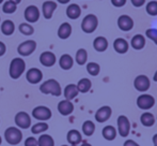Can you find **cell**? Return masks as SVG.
I'll use <instances>...</instances> for the list:
<instances>
[{
  "mask_svg": "<svg viewBox=\"0 0 157 146\" xmlns=\"http://www.w3.org/2000/svg\"><path fill=\"white\" fill-rule=\"evenodd\" d=\"M40 91L44 95H52L54 97H59L62 94L60 83L54 79H49L43 82L40 86Z\"/></svg>",
  "mask_w": 157,
  "mask_h": 146,
  "instance_id": "cell-1",
  "label": "cell"
},
{
  "mask_svg": "<svg viewBox=\"0 0 157 146\" xmlns=\"http://www.w3.org/2000/svg\"><path fill=\"white\" fill-rule=\"evenodd\" d=\"M26 70V63L23 58L21 57H16V58L12 59L10 63V68H9V74H10L11 79H17L23 75V73Z\"/></svg>",
  "mask_w": 157,
  "mask_h": 146,
  "instance_id": "cell-2",
  "label": "cell"
},
{
  "mask_svg": "<svg viewBox=\"0 0 157 146\" xmlns=\"http://www.w3.org/2000/svg\"><path fill=\"white\" fill-rule=\"evenodd\" d=\"M4 139L10 145H17L23 140V132L17 127H9L4 131Z\"/></svg>",
  "mask_w": 157,
  "mask_h": 146,
  "instance_id": "cell-3",
  "label": "cell"
},
{
  "mask_svg": "<svg viewBox=\"0 0 157 146\" xmlns=\"http://www.w3.org/2000/svg\"><path fill=\"white\" fill-rule=\"evenodd\" d=\"M98 26V18L94 14H88L83 17L81 22V29L86 34H92Z\"/></svg>",
  "mask_w": 157,
  "mask_h": 146,
  "instance_id": "cell-4",
  "label": "cell"
},
{
  "mask_svg": "<svg viewBox=\"0 0 157 146\" xmlns=\"http://www.w3.org/2000/svg\"><path fill=\"white\" fill-rule=\"evenodd\" d=\"M52 110L49 107H45V105H39V107H35L32 110V116L34 117L36 120L40 121H46L48 119L52 118Z\"/></svg>",
  "mask_w": 157,
  "mask_h": 146,
  "instance_id": "cell-5",
  "label": "cell"
},
{
  "mask_svg": "<svg viewBox=\"0 0 157 146\" xmlns=\"http://www.w3.org/2000/svg\"><path fill=\"white\" fill-rule=\"evenodd\" d=\"M117 125H118V133L122 138H127L130 132V123L129 119L125 115H120L117 119Z\"/></svg>",
  "mask_w": 157,
  "mask_h": 146,
  "instance_id": "cell-6",
  "label": "cell"
},
{
  "mask_svg": "<svg viewBox=\"0 0 157 146\" xmlns=\"http://www.w3.org/2000/svg\"><path fill=\"white\" fill-rule=\"evenodd\" d=\"M155 99L149 94H142L137 98V107L143 111H147L154 107Z\"/></svg>",
  "mask_w": 157,
  "mask_h": 146,
  "instance_id": "cell-7",
  "label": "cell"
},
{
  "mask_svg": "<svg viewBox=\"0 0 157 146\" xmlns=\"http://www.w3.org/2000/svg\"><path fill=\"white\" fill-rule=\"evenodd\" d=\"M36 50V42L33 40H27L21 43L17 47V52L21 56L27 57L30 56L34 51Z\"/></svg>",
  "mask_w": 157,
  "mask_h": 146,
  "instance_id": "cell-8",
  "label": "cell"
},
{
  "mask_svg": "<svg viewBox=\"0 0 157 146\" xmlns=\"http://www.w3.org/2000/svg\"><path fill=\"white\" fill-rule=\"evenodd\" d=\"M14 121L16 124L17 128L21 129H28L31 126V117L26 112H18L15 115Z\"/></svg>",
  "mask_w": 157,
  "mask_h": 146,
  "instance_id": "cell-9",
  "label": "cell"
},
{
  "mask_svg": "<svg viewBox=\"0 0 157 146\" xmlns=\"http://www.w3.org/2000/svg\"><path fill=\"white\" fill-rule=\"evenodd\" d=\"M150 86H151V81L144 74L138 75L134 81V87L136 88V90H138L140 92H144L147 90H149Z\"/></svg>",
  "mask_w": 157,
  "mask_h": 146,
  "instance_id": "cell-10",
  "label": "cell"
},
{
  "mask_svg": "<svg viewBox=\"0 0 157 146\" xmlns=\"http://www.w3.org/2000/svg\"><path fill=\"white\" fill-rule=\"evenodd\" d=\"M40 10L36 6H28L25 10V13H24V16H25V19L28 22L29 24L32 23H36L40 18Z\"/></svg>",
  "mask_w": 157,
  "mask_h": 146,
  "instance_id": "cell-11",
  "label": "cell"
},
{
  "mask_svg": "<svg viewBox=\"0 0 157 146\" xmlns=\"http://www.w3.org/2000/svg\"><path fill=\"white\" fill-rule=\"evenodd\" d=\"M112 115V110L108 105H104V107H99L98 110L95 113V120L98 121V123H105L108 119L111 117Z\"/></svg>",
  "mask_w": 157,
  "mask_h": 146,
  "instance_id": "cell-12",
  "label": "cell"
},
{
  "mask_svg": "<svg viewBox=\"0 0 157 146\" xmlns=\"http://www.w3.org/2000/svg\"><path fill=\"white\" fill-rule=\"evenodd\" d=\"M57 6V2L52 1V0H47V1H44L42 4V13H43L44 18L46 19H50L52 17V14L56 11Z\"/></svg>",
  "mask_w": 157,
  "mask_h": 146,
  "instance_id": "cell-13",
  "label": "cell"
},
{
  "mask_svg": "<svg viewBox=\"0 0 157 146\" xmlns=\"http://www.w3.org/2000/svg\"><path fill=\"white\" fill-rule=\"evenodd\" d=\"M26 79L30 84H39L43 79V73L37 68H31L26 73Z\"/></svg>",
  "mask_w": 157,
  "mask_h": 146,
  "instance_id": "cell-14",
  "label": "cell"
},
{
  "mask_svg": "<svg viewBox=\"0 0 157 146\" xmlns=\"http://www.w3.org/2000/svg\"><path fill=\"white\" fill-rule=\"evenodd\" d=\"M118 27L122 31H130L134 28V21L129 15H121L118 18Z\"/></svg>",
  "mask_w": 157,
  "mask_h": 146,
  "instance_id": "cell-15",
  "label": "cell"
},
{
  "mask_svg": "<svg viewBox=\"0 0 157 146\" xmlns=\"http://www.w3.org/2000/svg\"><path fill=\"white\" fill-rule=\"evenodd\" d=\"M57 61V57L56 55L52 52H43L41 55H40V63H41L42 66L44 67H52V66L56 63Z\"/></svg>",
  "mask_w": 157,
  "mask_h": 146,
  "instance_id": "cell-16",
  "label": "cell"
},
{
  "mask_svg": "<svg viewBox=\"0 0 157 146\" xmlns=\"http://www.w3.org/2000/svg\"><path fill=\"white\" fill-rule=\"evenodd\" d=\"M58 112L62 116H68L74 112V104L72 101L68 100H62L58 103Z\"/></svg>",
  "mask_w": 157,
  "mask_h": 146,
  "instance_id": "cell-17",
  "label": "cell"
},
{
  "mask_svg": "<svg viewBox=\"0 0 157 146\" xmlns=\"http://www.w3.org/2000/svg\"><path fill=\"white\" fill-rule=\"evenodd\" d=\"M66 140H67L68 144L72 146H78V144H80L81 141H82V136L81 133L78 130L72 129L67 132L66 134Z\"/></svg>",
  "mask_w": 157,
  "mask_h": 146,
  "instance_id": "cell-18",
  "label": "cell"
},
{
  "mask_svg": "<svg viewBox=\"0 0 157 146\" xmlns=\"http://www.w3.org/2000/svg\"><path fill=\"white\" fill-rule=\"evenodd\" d=\"M129 48V43L123 38H118L113 41V50L118 54H125Z\"/></svg>",
  "mask_w": 157,
  "mask_h": 146,
  "instance_id": "cell-19",
  "label": "cell"
},
{
  "mask_svg": "<svg viewBox=\"0 0 157 146\" xmlns=\"http://www.w3.org/2000/svg\"><path fill=\"white\" fill-rule=\"evenodd\" d=\"M78 89H77V86L75 84H68L65 86L63 90V95L65 97V100L72 101L73 99H75L78 96Z\"/></svg>",
  "mask_w": 157,
  "mask_h": 146,
  "instance_id": "cell-20",
  "label": "cell"
},
{
  "mask_svg": "<svg viewBox=\"0 0 157 146\" xmlns=\"http://www.w3.org/2000/svg\"><path fill=\"white\" fill-rule=\"evenodd\" d=\"M93 47L98 53L105 52L108 48V40L105 37H96L93 41Z\"/></svg>",
  "mask_w": 157,
  "mask_h": 146,
  "instance_id": "cell-21",
  "label": "cell"
},
{
  "mask_svg": "<svg viewBox=\"0 0 157 146\" xmlns=\"http://www.w3.org/2000/svg\"><path fill=\"white\" fill-rule=\"evenodd\" d=\"M81 15V9L78 4L72 3L66 8V16L70 19H77Z\"/></svg>",
  "mask_w": 157,
  "mask_h": 146,
  "instance_id": "cell-22",
  "label": "cell"
},
{
  "mask_svg": "<svg viewBox=\"0 0 157 146\" xmlns=\"http://www.w3.org/2000/svg\"><path fill=\"white\" fill-rule=\"evenodd\" d=\"M130 45L134 50L140 51L145 46V38L142 34H136L130 40Z\"/></svg>",
  "mask_w": 157,
  "mask_h": 146,
  "instance_id": "cell-23",
  "label": "cell"
},
{
  "mask_svg": "<svg viewBox=\"0 0 157 146\" xmlns=\"http://www.w3.org/2000/svg\"><path fill=\"white\" fill-rule=\"evenodd\" d=\"M101 136L105 140L113 141L117 138V129L111 125L105 126L101 130Z\"/></svg>",
  "mask_w": 157,
  "mask_h": 146,
  "instance_id": "cell-24",
  "label": "cell"
},
{
  "mask_svg": "<svg viewBox=\"0 0 157 146\" xmlns=\"http://www.w3.org/2000/svg\"><path fill=\"white\" fill-rule=\"evenodd\" d=\"M73 65H74V59L71 55L68 54H63L59 59V66L61 69L63 70H70L72 69Z\"/></svg>",
  "mask_w": 157,
  "mask_h": 146,
  "instance_id": "cell-25",
  "label": "cell"
},
{
  "mask_svg": "<svg viewBox=\"0 0 157 146\" xmlns=\"http://www.w3.org/2000/svg\"><path fill=\"white\" fill-rule=\"evenodd\" d=\"M72 34V26L70 23H62L58 29V37L62 40L68 39Z\"/></svg>",
  "mask_w": 157,
  "mask_h": 146,
  "instance_id": "cell-26",
  "label": "cell"
},
{
  "mask_svg": "<svg viewBox=\"0 0 157 146\" xmlns=\"http://www.w3.org/2000/svg\"><path fill=\"white\" fill-rule=\"evenodd\" d=\"M140 123L144 127H153L155 124V116L150 112L142 113L140 116Z\"/></svg>",
  "mask_w": 157,
  "mask_h": 146,
  "instance_id": "cell-27",
  "label": "cell"
},
{
  "mask_svg": "<svg viewBox=\"0 0 157 146\" xmlns=\"http://www.w3.org/2000/svg\"><path fill=\"white\" fill-rule=\"evenodd\" d=\"M15 31V25L12 21L6 19L1 24V32L4 36H12Z\"/></svg>",
  "mask_w": 157,
  "mask_h": 146,
  "instance_id": "cell-28",
  "label": "cell"
},
{
  "mask_svg": "<svg viewBox=\"0 0 157 146\" xmlns=\"http://www.w3.org/2000/svg\"><path fill=\"white\" fill-rule=\"evenodd\" d=\"M76 86H77V89H78L79 92H81V94H86V92H88L90 89H91L92 83L89 79L83 77V79H79Z\"/></svg>",
  "mask_w": 157,
  "mask_h": 146,
  "instance_id": "cell-29",
  "label": "cell"
},
{
  "mask_svg": "<svg viewBox=\"0 0 157 146\" xmlns=\"http://www.w3.org/2000/svg\"><path fill=\"white\" fill-rule=\"evenodd\" d=\"M88 60V53L85 48H79L76 52V56H75V61L78 63L79 66H83L87 63Z\"/></svg>",
  "mask_w": 157,
  "mask_h": 146,
  "instance_id": "cell-30",
  "label": "cell"
},
{
  "mask_svg": "<svg viewBox=\"0 0 157 146\" xmlns=\"http://www.w3.org/2000/svg\"><path fill=\"white\" fill-rule=\"evenodd\" d=\"M81 130H82V133L85 134L86 136H93V133L95 132V124L91 120H86L85 123L82 124Z\"/></svg>",
  "mask_w": 157,
  "mask_h": 146,
  "instance_id": "cell-31",
  "label": "cell"
},
{
  "mask_svg": "<svg viewBox=\"0 0 157 146\" xmlns=\"http://www.w3.org/2000/svg\"><path fill=\"white\" fill-rule=\"evenodd\" d=\"M37 146H55V140L49 134H42L37 139Z\"/></svg>",
  "mask_w": 157,
  "mask_h": 146,
  "instance_id": "cell-32",
  "label": "cell"
},
{
  "mask_svg": "<svg viewBox=\"0 0 157 146\" xmlns=\"http://www.w3.org/2000/svg\"><path fill=\"white\" fill-rule=\"evenodd\" d=\"M48 130V125L45 121H40L31 127V132L33 134H41Z\"/></svg>",
  "mask_w": 157,
  "mask_h": 146,
  "instance_id": "cell-33",
  "label": "cell"
},
{
  "mask_svg": "<svg viewBox=\"0 0 157 146\" xmlns=\"http://www.w3.org/2000/svg\"><path fill=\"white\" fill-rule=\"evenodd\" d=\"M18 30L24 36H32L34 34V28L29 23H21L18 27Z\"/></svg>",
  "mask_w": 157,
  "mask_h": 146,
  "instance_id": "cell-34",
  "label": "cell"
},
{
  "mask_svg": "<svg viewBox=\"0 0 157 146\" xmlns=\"http://www.w3.org/2000/svg\"><path fill=\"white\" fill-rule=\"evenodd\" d=\"M87 71L90 75H92V76H96V75H98L99 72H101V67H99V65L96 63H87Z\"/></svg>",
  "mask_w": 157,
  "mask_h": 146,
  "instance_id": "cell-35",
  "label": "cell"
},
{
  "mask_svg": "<svg viewBox=\"0 0 157 146\" xmlns=\"http://www.w3.org/2000/svg\"><path fill=\"white\" fill-rule=\"evenodd\" d=\"M16 9H17V6L15 3H13L12 1H10V0L6 1L3 3V6H2V11H3V13H6V14H13V13L16 11Z\"/></svg>",
  "mask_w": 157,
  "mask_h": 146,
  "instance_id": "cell-36",
  "label": "cell"
},
{
  "mask_svg": "<svg viewBox=\"0 0 157 146\" xmlns=\"http://www.w3.org/2000/svg\"><path fill=\"white\" fill-rule=\"evenodd\" d=\"M145 11L149 15L151 16H156L157 15V1L156 0H152V1L147 2V6H145Z\"/></svg>",
  "mask_w": 157,
  "mask_h": 146,
  "instance_id": "cell-37",
  "label": "cell"
},
{
  "mask_svg": "<svg viewBox=\"0 0 157 146\" xmlns=\"http://www.w3.org/2000/svg\"><path fill=\"white\" fill-rule=\"evenodd\" d=\"M145 36H147V39L152 40L157 45V29H155V28H150V29H147L145 31Z\"/></svg>",
  "mask_w": 157,
  "mask_h": 146,
  "instance_id": "cell-38",
  "label": "cell"
},
{
  "mask_svg": "<svg viewBox=\"0 0 157 146\" xmlns=\"http://www.w3.org/2000/svg\"><path fill=\"white\" fill-rule=\"evenodd\" d=\"M25 146H37V139L33 138V136H29L26 139Z\"/></svg>",
  "mask_w": 157,
  "mask_h": 146,
  "instance_id": "cell-39",
  "label": "cell"
},
{
  "mask_svg": "<svg viewBox=\"0 0 157 146\" xmlns=\"http://www.w3.org/2000/svg\"><path fill=\"white\" fill-rule=\"evenodd\" d=\"M126 1L127 0H111V3L116 8H122V6H124L126 4Z\"/></svg>",
  "mask_w": 157,
  "mask_h": 146,
  "instance_id": "cell-40",
  "label": "cell"
},
{
  "mask_svg": "<svg viewBox=\"0 0 157 146\" xmlns=\"http://www.w3.org/2000/svg\"><path fill=\"white\" fill-rule=\"evenodd\" d=\"M130 2L135 8H140L145 3V0H130Z\"/></svg>",
  "mask_w": 157,
  "mask_h": 146,
  "instance_id": "cell-41",
  "label": "cell"
},
{
  "mask_svg": "<svg viewBox=\"0 0 157 146\" xmlns=\"http://www.w3.org/2000/svg\"><path fill=\"white\" fill-rule=\"evenodd\" d=\"M123 146H140L137 142H135L134 140H130V139H128V140H126L124 142V144Z\"/></svg>",
  "mask_w": 157,
  "mask_h": 146,
  "instance_id": "cell-42",
  "label": "cell"
},
{
  "mask_svg": "<svg viewBox=\"0 0 157 146\" xmlns=\"http://www.w3.org/2000/svg\"><path fill=\"white\" fill-rule=\"evenodd\" d=\"M6 44H4L2 41H0V57L3 56V55L6 54Z\"/></svg>",
  "mask_w": 157,
  "mask_h": 146,
  "instance_id": "cell-43",
  "label": "cell"
},
{
  "mask_svg": "<svg viewBox=\"0 0 157 146\" xmlns=\"http://www.w3.org/2000/svg\"><path fill=\"white\" fill-rule=\"evenodd\" d=\"M152 141H153V145L157 146V133L153 136V138H152Z\"/></svg>",
  "mask_w": 157,
  "mask_h": 146,
  "instance_id": "cell-44",
  "label": "cell"
},
{
  "mask_svg": "<svg viewBox=\"0 0 157 146\" xmlns=\"http://www.w3.org/2000/svg\"><path fill=\"white\" fill-rule=\"evenodd\" d=\"M70 1L71 0H57V2H59V3H61V4H66Z\"/></svg>",
  "mask_w": 157,
  "mask_h": 146,
  "instance_id": "cell-45",
  "label": "cell"
},
{
  "mask_svg": "<svg viewBox=\"0 0 157 146\" xmlns=\"http://www.w3.org/2000/svg\"><path fill=\"white\" fill-rule=\"evenodd\" d=\"M10 1H12L13 3H15V4H16V6H17V4H18V3H21V0H10Z\"/></svg>",
  "mask_w": 157,
  "mask_h": 146,
  "instance_id": "cell-46",
  "label": "cell"
},
{
  "mask_svg": "<svg viewBox=\"0 0 157 146\" xmlns=\"http://www.w3.org/2000/svg\"><path fill=\"white\" fill-rule=\"evenodd\" d=\"M153 79H154V81H155V82H157V70H156V72H155V73H154V76H153Z\"/></svg>",
  "mask_w": 157,
  "mask_h": 146,
  "instance_id": "cell-47",
  "label": "cell"
},
{
  "mask_svg": "<svg viewBox=\"0 0 157 146\" xmlns=\"http://www.w3.org/2000/svg\"><path fill=\"white\" fill-rule=\"evenodd\" d=\"M81 146H92V145H91V144H89V143H83V144L81 145Z\"/></svg>",
  "mask_w": 157,
  "mask_h": 146,
  "instance_id": "cell-48",
  "label": "cell"
},
{
  "mask_svg": "<svg viewBox=\"0 0 157 146\" xmlns=\"http://www.w3.org/2000/svg\"><path fill=\"white\" fill-rule=\"evenodd\" d=\"M1 143H2V139H1V136H0V145H1Z\"/></svg>",
  "mask_w": 157,
  "mask_h": 146,
  "instance_id": "cell-49",
  "label": "cell"
},
{
  "mask_svg": "<svg viewBox=\"0 0 157 146\" xmlns=\"http://www.w3.org/2000/svg\"><path fill=\"white\" fill-rule=\"evenodd\" d=\"M4 1V0H0V4H1L2 3V2H3Z\"/></svg>",
  "mask_w": 157,
  "mask_h": 146,
  "instance_id": "cell-50",
  "label": "cell"
},
{
  "mask_svg": "<svg viewBox=\"0 0 157 146\" xmlns=\"http://www.w3.org/2000/svg\"><path fill=\"white\" fill-rule=\"evenodd\" d=\"M61 146H72V145H61Z\"/></svg>",
  "mask_w": 157,
  "mask_h": 146,
  "instance_id": "cell-51",
  "label": "cell"
},
{
  "mask_svg": "<svg viewBox=\"0 0 157 146\" xmlns=\"http://www.w3.org/2000/svg\"><path fill=\"white\" fill-rule=\"evenodd\" d=\"M0 22H1V17H0Z\"/></svg>",
  "mask_w": 157,
  "mask_h": 146,
  "instance_id": "cell-52",
  "label": "cell"
}]
</instances>
